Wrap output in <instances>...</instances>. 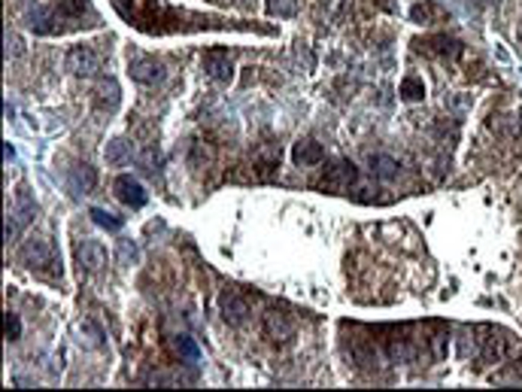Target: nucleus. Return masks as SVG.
<instances>
[{"label": "nucleus", "mask_w": 522, "mask_h": 392, "mask_svg": "<svg viewBox=\"0 0 522 392\" xmlns=\"http://www.w3.org/2000/svg\"><path fill=\"white\" fill-rule=\"evenodd\" d=\"M34 210H37V207H34V201H31L28 189L15 191V204H13V210L6 213V240H13L24 225L34 219Z\"/></svg>", "instance_id": "nucleus-1"}, {"label": "nucleus", "mask_w": 522, "mask_h": 392, "mask_svg": "<svg viewBox=\"0 0 522 392\" xmlns=\"http://www.w3.org/2000/svg\"><path fill=\"white\" fill-rule=\"evenodd\" d=\"M64 64H67V70L73 73V77H97V70H101V58H97V52L91 46H73L67 58H64Z\"/></svg>", "instance_id": "nucleus-2"}, {"label": "nucleus", "mask_w": 522, "mask_h": 392, "mask_svg": "<svg viewBox=\"0 0 522 392\" xmlns=\"http://www.w3.org/2000/svg\"><path fill=\"white\" fill-rule=\"evenodd\" d=\"M22 262L34 271H46L49 265H55V249L46 237H31L22 246Z\"/></svg>", "instance_id": "nucleus-3"}, {"label": "nucleus", "mask_w": 522, "mask_h": 392, "mask_svg": "<svg viewBox=\"0 0 522 392\" xmlns=\"http://www.w3.org/2000/svg\"><path fill=\"white\" fill-rule=\"evenodd\" d=\"M355 180H359V168H355L352 162H346V158H341V162H334L331 168L325 171V180H322V186H325L328 191H350V186H355Z\"/></svg>", "instance_id": "nucleus-4"}, {"label": "nucleus", "mask_w": 522, "mask_h": 392, "mask_svg": "<svg viewBox=\"0 0 522 392\" xmlns=\"http://www.w3.org/2000/svg\"><path fill=\"white\" fill-rule=\"evenodd\" d=\"M264 335H268L273 344L286 347V344H292V338H295V322L279 311H268L264 313Z\"/></svg>", "instance_id": "nucleus-5"}, {"label": "nucleus", "mask_w": 522, "mask_h": 392, "mask_svg": "<svg viewBox=\"0 0 522 392\" xmlns=\"http://www.w3.org/2000/svg\"><path fill=\"white\" fill-rule=\"evenodd\" d=\"M219 313H222V320H225L228 325H243L246 316H250V301L240 298L234 289H225L219 295Z\"/></svg>", "instance_id": "nucleus-6"}, {"label": "nucleus", "mask_w": 522, "mask_h": 392, "mask_svg": "<svg viewBox=\"0 0 522 392\" xmlns=\"http://www.w3.org/2000/svg\"><path fill=\"white\" fill-rule=\"evenodd\" d=\"M204 70L210 79L228 82L234 77V58H231L228 49H210V52L204 55Z\"/></svg>", "instance_id": "nucleus-7"}, {"label": "nucleus", "mask_w": 522, "mask_h": 392, "mask_svg": "<svg viewBox=\"0 0 522 392\" xmlns=\"http://www.w3.org/2000/svg\"><path fill=\"white\" fill-rule=\"evenodd\" d=\"M128 70H131V77H134L137 82H143V86H152V82H161L164 79V64L155 61V58H149V55L131 58Z\"/></svg>", "instance_id": "nucleus-8"}, {"label": "nucleus", "mask_w": 522, "mask_h": 392, "mask_svg": "<svg viewBox=\"0 0 522 392\" xmlns=\"http://www.w3.org/2000/svg\"><path fill=\"white\" fill-rule=\"evenodd\" d=\"M113 191H115V198H119L122 204L134 207V210H137V207H143V204H146V198H149V195H146V189L140 186V182H137L134 177H128V173H122V177L113 182Z\"/></svg>", "instance_id": "nucleus-9"}, {"label": "nucleus", "mask_w": 522, "mask_h": 392, "mask_svg": "<svg viewBox=\"0 0 522 392\" xmlns=\"http://www.w3.org/2000/svg\"><path fill=\"white\" fill-rule=\"evenodd\" d=\"M76 262H79V268H85V271H101L104 265H106V249L97 244V240H79L76 244Z\"/></svg>", "instance_id": "nucleus-10"}, {"label": "nucleus", "mask_w": 522, "mask_h": 392, "mask_svg": "<svg viewBox=\"0 0 522 392\" xmlns=\"http://www.w3.org/2000/svg\"><path fill=\"white\" fill-rule=\"evenodd\" d=\"M292 158H295V164H301V168H310V164H319L322 158H325V149H322V143H316L313 137H307V140H297L295 143Z\"/></svg>", "instance_id": "nucleus-11"}, {"label": "nucleus", "mask_w": 522, "mask_h": 392, "mask_svg": "<svg viewBox=\"0 0 522 392\" xmlns=\"http://www.w3.org/2000/svg\"><path fill=\"white\" fill-rule=\"evenodd\" d=\"M419 49H428V52L446 55V58H459V55H462V43H459V40L443 37V34L428 37V40H419Z\"/></svg>", "instance_id": "nucleus-12"}, {"label": "nucleus", "mask_w": 522, "mask_h": 392, "mask_svg": "<svg viewBox=\"0 0 522 392\" xmlns=\"http://www.w3.org/2000/svg\"><path fill=\"white\" fill-rule=\"evenodd\" d=\"M95 95H97V107H101V110H110V113L122 101V88L115 79H101V86H97Z\"/></svg>", "instance_id": "nucleus-13"}, {"label": "nucleus", "mask_w": 522, "mask_h": 392, "mask_svg": "<svg viewBox=\"0 0 522 392\" xmlns=\"http://www.w3.org/2000/svg\"><path fill=\"white\" fill-rule=\"evenodd\" d=\"M170 347H173V353H177L179 359H186L188 365H197L201 362V350H197V344L188 335H177V338H170Z\"/></svg>", "instance_id": "nucleus-14"}, {"label": "nucleus", "mask_w": 522, "mask_h": 392, "mask_svg": "<svg viewBox=\"0 0 522 392\" xmlns=\"http://www.w3.org/2000/svg\"><path fill=\"white\" fill-rule=\"evenodd\" d=\"M370 171H374V177L380 180H395L398 177V162L392 155H383V152H377V155H370Z\"/></svg>", "instance_id": "nucleus-15"}, {"label": "nucleus", "mask_w": 522, "mask_h": 392, "mask_svg": "<svg viewBox=\"0 0 522 392\" xmlns=\"http://www.w3.org/2000/svg\"><path fill=\"white\" fill-rule=\"evenodd\" d=\"M486 331H489V338H480V344H483L480 356H483L486 362H495V359L504 356V338L498 335V331H492V329H486Z\"/></svg>", "instance_id": "nucleus-16"}, {"label": "nucleus", "mask_w": 522, "mask_h": 392, "mask_svg": "<svg viewBox=\"0 0 522 392\" xmlns=\"http://www.w3.org/2000/svg\"><path fill=\"white\" fill-rule=\"evenodd\" d=\"M88 216H91V222L101 225V228H106V231H119L122 225H125V219H122V216H115V213H110V210H104V207H91Z\"/></svg>", "instance_id": "nucleus-17"}, {"label": "nucleus", "mask_w": 522, "mask_h": 392, "mask_svg": "<svg viewBox=\"0 0 522 392\" xmlns=\"http://www.w3.org/2000/svg\"><path fill=\"white\" fill-rule=\"evenodd\" d=\"M401 97L404 101H422V97H425V82L422 79H416V77H407L401 82Z\"/></svg>", "instance_id": "nucleus-18"}, {"label": "nucleus", "mask_w": 522, "mask_h": 392, "mask_svg": "<svg viewBox=\"0 0 522 392\" xmlns=\"http://www.w3.org/2000/svg\"><path fill=\"white\" fill-rule=\"evenodd\" d=\"M128 143L125 140H113V143H106V162L110 164H125L128 162Z\"/></svg>", "instance_id": "nucleus-19"}, {"label": "nucleus", "mask_w": 522, "mask_h": 392, "mask_svg": "<svg viewBox=\"0 0 522 392\" xmlns=\"http://www.w3.org/2000/svg\"><path fill=\"white\" fill-rule=\"evenodd\" d=\"M3 335H6V340H19L22 338V320H19V313H13V311L3 313Z\"/></svg>", "instance_id": "nucleus-20"}, {"label": "nucleus", "mask_w": 522, "mask_h": 392, "mask_svg": "<svg viewBox=\"0 0 522 392\" xmlns=\"http://www.w3.org/2000/svg\"><path fill=\"white\" fill-rule=\"evenodd\" d=\"M268 13L270 15H283V19H292L297 13V3L295 0H268Z\"/></svg>", "instance_id": "nucleus-21"}, {"label": "nucleus", "mask_w": 522, "mask_h": 392, "mask_svg": "<svg viewBox=\"0 0 522 392\" xmlns=\"http://www.w3.org/2000/svg\"><path fill=\"white\" fill-rule=\"evenodd\" d=\"M498 128H501V131H507V134H513V137H519V134H522V113L504 116V119L498 122Z\"/></svg>", "instance_id": "nucleus-22"}, {"label": "nucleus", "mask_w": 522, "mask_h": 392, "mask_svg": "<svg viewBox=\"0 0 522 392\" xmlns=\"http://www.w3.org/2000/svg\"><path fill=\"white\" fill-rule=\"evenodd\" d=\"M79 182H82V189H91V186H95V171H91L88 168V164H82V171H79Z\"/></svg>", "instance_id": "nucleus-23"}, {"label": "nucleus", "mask_w": 522, "mask_h": 392, "mask_svg": "<svg viewBox=\"0 0 522 392\" xmlns=\"http://www.w3.org/2000/svg\"><path fill=\"white\" fill-rule=\"evenodd\" d=\"M122 256H131V258H137V249L134 246H128V240L122 244Z\"/></svg>", "instance_id": "nucleus-24"}, {"label": "nucleus", "mask_w": 522, "mask_h": 392, "mask_svg": "<svg viewBox=\"0 0 522 392\" xmlns=\"http://www.w3.org/2000/svg\"><path fill=\"white\" fill-rule=\"evenodd\" d=\"M3 158H6V162H13V158H15V149L10 143H3Z\"/></svg>", "instance_id": "nucleus-25"}]
</instances>
